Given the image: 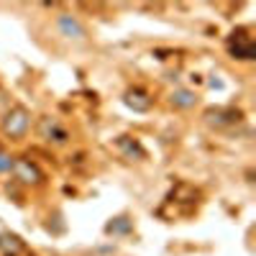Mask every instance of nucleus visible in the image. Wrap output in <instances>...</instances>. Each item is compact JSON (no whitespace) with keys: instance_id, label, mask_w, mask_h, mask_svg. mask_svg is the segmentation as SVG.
Listing matches in <instances>:
<instances>
[{"instance_id":"nucleus-4","label":"nucleus","mask_w":256,"mask_h":256,"mask_svg":"<svg viewBox=\"0 0 256 256\" xmlns=\"http://www.w3.org/2000/svg\"><path fill=\"white\" fill-rule=\"evenodd\" d=\"M138 98H141L138 92H136V95L131 92V95L126 98V102L131 105V108H136V110H146V108H148V100H138Z\"/></svg>"},{"instance_id":"nucleus-6","label":"nucleus","mask_w":256,"mask_h":256,"mask_svg":"<svg viewBox=\"0 0 256 256\" xmlns=\"http://www.w3.org/2000/svg\"><path fill=\"white\" fill-rule=\"evenodd\" d=\"M10 169H13V159L0 156V172H10Z\"/></svg>"},{"instance_id":"nucleus-3","label":"nucleus","mask_w":256,"mask_h":256,"mask_svg":"<svg viewBox=\"0 0 256 256\" xmlns=\"http://www.w3.org/2000/svg\"><path fill=\"white\" fill-rule=\"evenodd\" d=\"M18 172H24V174H20V177H24L26 182H28V177H34V182L38 180V172H36V169L28 164V162H18Z\"/></svg>"},{"instance_id":"nucleus-1","label":"nucleus","mask_w":256,"mask_h":256,"mask_svg":"<svg viewBox=\"0 0 256 256\" xmlns=\"http://www.w3.org/2000/svg\"><path fill=\"white\" fill-rule=\"evenodd\" d=\"M3 128H6V134L13 136V138L24 136V134H26V128H28V116H26V110H24V108H16L13 113H8Z\"/></svg>"},{"instance_id":"nucleus-5","label":"nucleus","mask_w":256,"mask_h":256,"mask_svg":"<svg viewBox=\"0 0 256 256\" xmlns=\"http://www.w3.org/2000/svg\"><path fill=\"white\" fill-rule=\"evenodd\" d=\"M177 105H182V108H187V105H192L195 102V98H192V92H184V90H180V92H174V98H172Z\"/></svg>"},{"instance_id":"nucleus-2","label":"nucleus","mask_w":256,"mask_h":256,"mask_svg":"<svg viewBox=\"0 0 256 256\" xmlns=\"http://www.w3.org/2000/svg\"><path fill=\"white\" fill-rule=\"evenodd\" d=\"M59 28L67 34V36H74V38H82V36H84V28L77 24L72 16H62V18H59Z\"/></svg>"}]
</instances>
